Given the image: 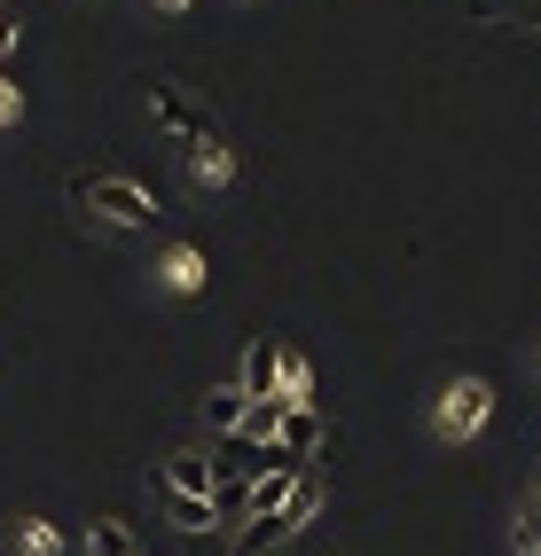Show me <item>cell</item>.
<instances>
[{
    "instance_id": "1",
    "label": "cell",
    "mask_w": 541,
    "mask_h": 556,
    "mask_svg": "<svg viewBox=\"0 0 541 556\" xmlns=\"http://www.w3.org/2000/svg\"><path fill=\"white\" fill-rule=\"evenodd\" d=\"M71 204L111 219V228H165V204L150 189H134L126 173H71Z\"/></svg>"
},
{
    "instance_id": "2",
    "label": "cell",
    "mask_w": 541,
    "mask_h": 556,
    "mask_svg": "<svg viewBox=\"0 0 541 556\" xmlns=\"http://www.w3.org/2000/svg\"><path fill=\"white\" fill-rule=\"evenodd\" d=\"M487 416H494V392H487L479 377H455V384L440 392V431H448V439L487 431Z\"/></svg>"
},
{
    "instance_id": "3",
    "label": "cell",
    "mask_w": 541,
    "mask_h": 556,
    "mask_svg": "<svg viewBox=\"0 0 541 556\" xmlns=\"http://www.w3.org/2000/svg\"><path fill=\"white\" fill-rule=\"evenodd\" d=\"M150 118H158V126H165V134L180 141V150H189V141H204V134H212V118H204V110H197L189 94H180L173 79H150Z\"/></svg>"
},
{
    "instance_id": "4",
    "label": "cell",
    "mask_w": 541,
    "mask_h": 556,
    "mask_svg": "<svg viewBox=\"0 0 541 556\" xmlns=\"http://www.w3.org/2000/svg\"><path fill=\"white\" fill-rule=\"evenodd\" d=\"M275 377H282V345H275V338H251L236 392H243V400H282V392H275Z\"/></svg>"
},
{
    "instance_id": "5",
    "label": "cell",
    "mask_w": 541,
    "mask_h": 556,
    "mask_svg": "<svg viewBox=\"0 0 541 556\" xmlns=\"http://www.w3.org/2000/svg\"><path fill=\"white\" fill-rule=\"evenodd\" d=\"M180 157H189V180H197V189H228V180H236V157H228V141H221V134L189 141Z\"/></svg>"
},
{
    "instance_id": "6",
    "label": "cell",
    "mask_w": 541,
    "mask_h": 556,
    "mask_svg": "<svg viewBox=\"0 0 541 556\" xmlns=\"http://www.w3.org/2000/svg\"><path fill=\"white\" fill-rule=\"evenodd\" d=\"M275 447L291 455V463H314V455H322V416H314V407H282V431H275Z\"/></svg>"
},
{
    "instance_id": "7",
    "label": "cell",
    "mask_w": 541,
    "mask_h": 556,
    "mask_svg": "<svg viewBox=\"0 0 541 556\" xmlns=\"http://www.w3.org/2000/svg\"><path fill=\"white\" fill-rule=\"evenodd\" d=\"M165 486H173V494H204V502H212V494H221V478H212V463H204V455H165Z\"/></svg>"
},
{
    "instance_id": "8",
    "label": "cell",
    "mask_w": 541,
    "mask_h": 556,
    "mask_svg": "<svg viewBox=\"0 0 541 556\" xmlns=\"http://www.w3.org/2000/svg\"><path fill=\"white\" fill-rule=\"evenodd\" d=\"M275 392H282V407H306V400H314V368H306L299 345H282V377H275Z\"/></svg>"
},
{
    "instance_id": "9",
    "label": "cell",
    "mask_w": 541,
    "mask_h": 556,
    "mask_svg": "<svg viewBox=\"0 0 541 556\" xmlns=\"http://www.w3.org/2000/svg\"><path fill=\"white\" fill-rule=\"evenodd\" d=\"M165 282H173V290H204V251H197V243H173V251H165Z\"/></svg>"
},
{
    "instance_id": "10",
    "label": "cell",
    "mask_w": 541,
    "mask_h": 556,
    "mask_svg": "<svg viewBox=\"0 0 541 556\" xmlns=\"http://www.w3.org/2000/svg\"><path fill=\"white\" fill-rule=\"evenodd\" d=\"M243 407H251V400H243L236 384H221V392H212V400H204V424H212V439H228V431L243 424Z\"/></svg>"
},
{
    "instance_id": "11",
    "label": "cell",
    "mask_w": 541,
    "mask_h": 556,
    "mask_svg": "<svg viewBox=\"0 0 541 556\" xmlns=\"http://www.w3.org/2000/svg\"><path fill=\"white\" fill-rule=\"evenodd\" d=\"M165 517H173L180 533H204V526H212V517H221V509H212L204 494H173V486H165Z\"/></svg>"
},
{
    "instance_id": "12",
    "label": "cell",
    "mask_w": 541,
    "mask_h": 556,
    "mask_svg": "<svg viewBox=\"0 0 541 556\" xmlns=\"http://www.w3.org/2000/svg\"><path fill=\"white\" fill-rule=\"evenodd\" d=\"M87 548H95V556H141L134 533L118 526V517H95V526H87Z\"/></svg>"
},
{
    "instance_id": "13",
    "label": "cell",
    "mask_w": 541,
    "mask_h": 556,
    "mask_svg": "<svg viewBox=\"0 0 541 556\" xmlns=\"http://www.w3.org/2000/svg\"><path fill=\"white\" fill-rule=\"evenodd\" d=\"M24 548H32V556H55V548H63V533H55V526H40V517H24Z\"/></svg>"
},
{
    "instance_id": "14",
    "label": "cell",
    "mask_w": 541,
    "mask_h": 556,
    "mask_svg": "<svg viewBox=\"0 0 541 556\" xmlns=\"http://www.w3.org/2000/svg\"><path fill=\"white\" fill-rule=\"evenodd\" d=\"M16 40H24V24H16V9H0V55H16Z\"/></svg>"
},
{
    "instance_id": "15",
    "label": "cell",
    "mask_w": 541,
    "mask_h": 556,
    "mask_svg": "<svg viewBox=\"0 0 541 556\" xmlns=\"http://www.w3.org/2000/svg\"><path fill=\"white\" fill-rule=\"evenodd\" d=\"M16 110H24V94H16L9 79H0V126H9V118H16Z\"/></svg>"
},
{
    "instance_id": "16",
    "label": "cell",
    "mask_w": 541,
    "mask_h": 556,
    "mask_svg": "<svg viewBox=\"0 0 541 556\" xmlns=\"http://www.w3.org/2000/svg\"><path fill=\"white\" fill-rule=\"evenodd\" d=\"M526 556H541V517H526Z\"/></svg>"
},
{
    "instance_id": "17",
    "label": "cell",
    "mask_w": 541,
    "mask_h": 556,
    "mask_svg": "<svg viewBox=\"0 0 541 556\" xmlns=\"http://www.w3.org/2000/svg\"><path fill=\"white\" fill-rule=\"evenodd\" d=\"M158 9H165V16H180V9H189V0H158Z\"/></svg>"
},
{
    "instance_id": "18",
    "label": "cell",
    "mask_w": 541,
    "mask_h": 556,
    "mask_svg": "<svg viewBox=\"0 0 541 556\" xmlns=\"http://www.w3.org/2000/svg\"><path fill=\"white\" fill-rule=\"evenodd\" d=\"M533 361H541V345H533Z\"/></svg>"
}]
</instances>
